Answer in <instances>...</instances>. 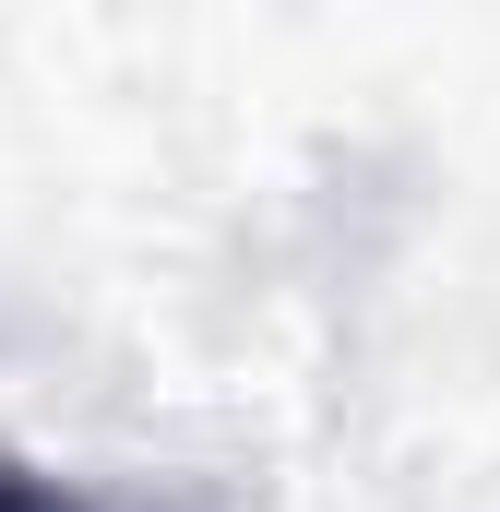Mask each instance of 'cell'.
<instances>
[{"label":"cell","mask_w":500,"mask_h":512,"mask_svg":"<svg viewBox=\"0 0 500 512\" xmlns=\"http://www.w3.org/2000/svg\"><path fill=\"white\" fill-rule=\"evenodd\" d=\"M0 512H72V501H60V489H36L24 465H0Z\"/></svg>","instance_id":"obj_1"}]
</instances>
